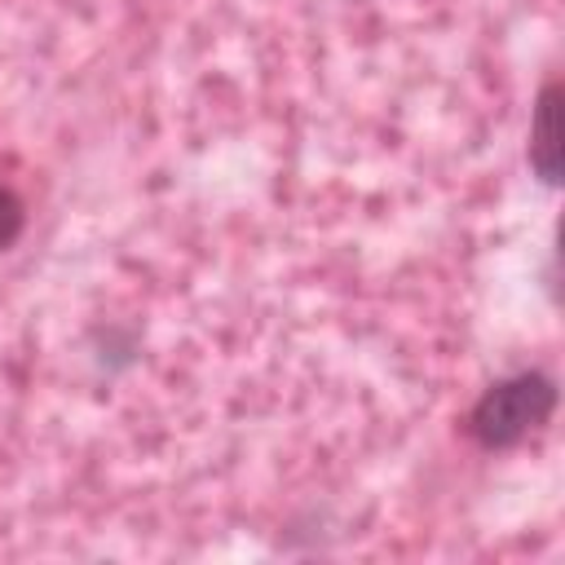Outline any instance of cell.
I'll list each match as a JSON object with an SVG mask.
<instances>
[{"instance_id":"6da1fadb","label":"cell","mask_w":565,"mask_h":565,"mask_svg":"<svg viewBox=\"0 0 565 565\" xmlns=\"http://www.w3.org/2000/svg\"><path fill=\"white\" fill-rule=\"evenodd\" d=\"M556 411V384L543 371H516L508 380H494L477 406L468 411V433L486 450H508L525 441L534 428H543Z\"/></svg>"},{"instance_id":"7a4b0ae2","label":"cell","mask_w":565,"mask_h":565,"mask_svg":"<svg viewBox=\"0 0 565 565\" xmlns=\"http://www.w3.org/2000/svg\"><path fill=\"white\" fill-rule=\"evenodd\" d=\"M530 168L543 177V185L561 181V84L547 79L539 102H534V119H530Z\"/></svg>"},{"instance_id":"3957f363","label":"cell","mask_w":565,"mask_h":565,"mask_svg":"<svg viewBox=\"0 0 565 565\" xmlns=\"http://www.w3.org/2000/svg\"><path fill=\"white\" fill-rule=\"evenodd\" d=\"M26 230V203L18 199L13 185L0 181V252H9Z\"/></svg>"}]
</instances>
